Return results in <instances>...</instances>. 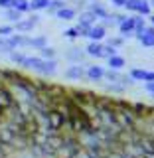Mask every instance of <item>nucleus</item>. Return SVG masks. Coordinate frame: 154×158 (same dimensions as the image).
<instances>
[{"label":"nucleus","instance_id":"1","mask_svg":"<svg viewBox=\"0 0 154 158\" xmlns=\"http://www.w3.org/2000/svg\"><path fill=\"white\" fill-rule=\"evenodd\" d=\"M125 8L131 10V12L142 14V16H148V14H150V4H148L146 0H127Z\"/></svg>","mask_w":154,"mask_h":158},{"label":"nucleus","instance_id":"2","mask_svg":"<svg viewBox=\"0 0 154 158\" xmlns=\"http://www.w3.org/2000/svg\"><path fill=\"white\" fill-rule=\"evenodd\" d=\"M34 71L42 73V75H53V73L57 71V63H56V59H42L40 65L34 69Z\"/></svg>","mask_w":154,"mask_h":158},{"label":"nucleus","instance_id":"3","mask_svg":"<svg viewBox=\"0 0 154 158\" xmlns=\"http://www.w3.org/2000/svg\"><path fill=\"white\" fill-rule=\"evenodd\" d=\"M119 30H121L123 38H132L135 36V16H127L119 24Z\"/></svg>","mask_w":154,"mask_h":158},{"label":"nucleus","instance_id":"4","mask_svg":"<svg viewBox=\"0 0 154 158\" xmlns=\"http://www.w3.org/2000/svg\"><path fill=\"white\" fill-rule=\"evenodd\" d=\"M105 36H107V30L103 28L101 24H95V26H91V28H89V32H87V38L91 40V42H101Z\"/></svg>","mask_w":154,"mask_h":158},{"label":"nucleus","instance_id":"5","mask_svg":"<svg viewBox=\"0 0 154 158\" xmlns=\"http://www.w3.org/2000/svg\"><path fill=\"white\" fill-rule=\"evenodd\" d=\"M103 75H105V69H103L101 65H89L87 71H85V77L89 79V81H101Z\"/></svg>","mask_w":154,"mask_h":158},{"label":"nucleus","instance_id":"6","mask_svg":"<svg viewBox=\"0 0 154 158\" xmlns=\"http://www.w3.org/2000/svg\"><path fill=\"white\" fill-rule=\"evenodd\" d=\"M131 77L135 81H154V71H146V69H132Z\"/></svg>","mask_w":154,"mask_h":158},{"label":"nucleus","instance_id":"7","mask_svg":"<svg viewBox=\"0 0 154 158\" xmlns=\"http://www.w3.org/2000/svg\"><path fill=\"white\" fill-rule=\"evenodd\" d=\"M65 77L67 79H73V81H81V79L85 77V69H83L81 65H71L65 71Z\"/></svg>","mask_w":154,"mask_h":158},{"label":"nucleus","instance_id":"8","mask_svg":"<svg viewBox=\"0 0 154 158\" xmlns=\"http://www.w3.org/2000/svg\"><path fill=\"white\" fill-rule=\"evenodd\" d=\"M56 16L59 20H73V18L77 16V10L71 8V6H63V8H59L57 12H56Z\"/></svg>","mask_w":154,"mask_h":158},{"label":"nucleus","instance_id":"9","mask_svg":"<svg viewBox=\"0 0 154 158\" xmlns=\"http://www.w3.org/2000/svg\"><path fill=\"white\" fill-rule=\"evenodd\" d=\"M85 49H87L85 53L91 57H103V44L101 42H91Z\"/></svg>","mask_w":154,"mask_h":158},{"label":"nucleus","instance_id":"10","mask_svg":"<svg viewBox=\"0 0 154 158\" xmlns=\"http://www.w3.org/2000/svg\"><path fill=\"white\" fill-rule=\"evenodd\" d=\"M136 36V40L142 44L144 48H154V34H146L144 30L142 32H138V34H135Z\"/></svg>","mask_w":154,"mask_h":158},{"label":"nucleus","instance_id":"11","mask_svg":"<svg viewBox=\"0 0 154 158\" xmlns=\"http://www.w3.org/2000/svg\"><path fill=\"white\" fill-rule=\"evenodd\" d=\"M87 10H91V12L93 14H95V16L97 18H107L109 16V12H107V8L105 6H103V4L101 2H93V4H89V6H87Z\"/></svg>","mask_w":154,"mask_h":158},{"label":"nucleus","instance_id":"12","mask_svg":"<svg viewBox=\"0 0 154 158\" xmlns=\"http://www.w3.org/2000/svg\"><path fill=\"white\" fill-rule=\"evenodd\" d=\"M107 61H109V69H115V71H121V69L127 65L125 57H121V56H113V57H109Z\"/></svg>","mask_w":154,"mask_h":158},{"label":"nucleus","instance_id":"13","mask_svg":"<svg viewBox=\"0 0 154 158\" xmlns=\"http://www.w3.org/2000/svg\"><path fill=\"white\" fill-rule=\"evenodd\" d=\"M97 20H99V18L91 12V10H85L83 14H79V22H81V24H87V26H95Z\"/></svg>","mask_w":154,"mask_h":158},{"label":"nucleus","instance_id":"14","mask_svg":"<svg viewBox=\"0 0 154 158\" xmlns=\"http://www.w3.org/2000/svg\"><path fill=\"white\" fill-rule=\"evenodd\" d=\"M67 57L71 59V61H75V65H79V63L85 59V53H83L81 49H77V48H71V49L67 52Z\"/></svg>","mask_w":154,"mask_h":158},{"label":"nucleus","instance_id":"15","mask_svg":"<svg viewBox=\"0 0 154 158\" xmlns=\"http://www.w3.org/2000/svg\"><path fill=\"white\" fill-rule=\"evenodd\" d=\"M52 0H30V12H38V10H48Z\"/></svg>","mask_w":154,"mask_h":158},{"label":"nucleus","instance_id":"16","mask_svg":"<svg viewBox=\"0 0 154 158\" xmlns=\"http://www.w3.org/2000/svg\"><path fill=\"white\" fill-rule=\"evenodd\" d=\"M12 8L18 10L20 14L30 12V0H12Z\"/></svg>","mask_w":154,"mask_h":158},{"label":"nucleus","instance_id":"17","mask_svg":"<svg viewBox=\"0 0 154 158\" xmlns=\"http://www.w3.org/2000/svg\"><path fill=\"white\" fill-rule=\"evenodd\" d=\"M46 46H48V40L44 38V36L30 38V42H28V48H38V49H42V48H46Z\"/></svg>","mask_w":154,"mask_h":158},{"label":"nucleus","instance_id":"18","mask_svg":"<svg viewBox=\"0 0 154 158\" xmlns=\"http://www.w3.org/2000/svg\"><path fill=\"white\" fill-rule=\"evenodd\" d=\"M40 61H42V57H30V56H26L24 61H22V65L28 67V69H36L40 65Z\"/></svg>","mask_w":154,"mask_h":158},{"label":"nucleus","instance_id":"19","mask_svg":"<svg viewBox=\"0 0 154 158\" xmlns=\"http://www.w3.org/2000/svg\"><path fill=\"white\" fill-rule=\"evenodd\" d=\"M16 30L18 32H32L34 24L30 22V20H20V22H16Z\"/></svg>","mask_w":154,"mask_h":158},{"label":"nucleus","instance_id":"20","mask_svg":"<svg viewBox=\"0 0 154 158\" xmlns=\"http://www.w3.org/2000/svg\"><path fill=\"white\" fill-rule=\"evenodd\" d=\"M40 57H42V59H56V49L49 48V46L42 48V49H40Z\"/></svg>","mask_w":154,"mask_h":158},{"label":"nucleus","instance_id":"21","mask_svg":"<svg viewBox=\"0 0 154 158\" xmlns=\"http://www.w3.org/2000/svg\"><path fill=\"white\" fill-rule=\"evenodd\" d=\"M103 79H107V81H111V83H119V79H121V73L115 71V69H107L105 75H103Z\"/></svg>","mask_w":154,"mask_h":158},{"label":"nucleus","instance_id":"22","mask_svg":"<svg viewBox=\"0 0 154 158\" xmlns=\"http://www.w3.org/2000/svg\"><path fill=\"white\" fill-rule=\"evenodd\" d=\"M6 18L10 20V22L16 24V22H20V20H22V14H20L18 10H14V8H8V10H6Z\"/></svg>","mask_w":154,"mask_h":158},{"label":"nucleus","instance_id":"23","mask_svg":"<svg viewBox=\"0 0 154 158\" xmlns=\"http://www.w3.org/2000/svg\"><path fill=\"white\" fill-rule=\"evenodd\" d=\"M63 36L69 38V40H77V38H81V36H79V30H77L75 26H73V28H67L65 32H63Z\"/></svg>","mask_w":154,"mask_h":158},{"label":"nucleus","instance_id":"24","mask_svg":"<svg viewBox=\"0 0 154 158\" xmlns=\"http://www.w3.org/2000/svg\"><path fill=\"white\" fill-rule=\"evenodd\" d=\"M8 56H10V59H12L14 63H18V65H22L24 57H26V56H24V53H20V52H10Z\"/></svg>","mask_w":154,"mask_h":158},{"label":"nucleus","instance_id":"25","mask_svg":"<svg viewBox=\"0 0 154 158\" xmlns=\"http://www.w3.org/2000/svg\"><path fill=\"white\" fill-rule=\"evenodd\" d=\"M113 56H119L117 53V48H113V46H103V57H113Z\"/></svg>","mask_w":154,"mask_h":158},{"label":"nucleus","instance_id":"26","mask_svg":"<svg viewBox=\"0 0 154 158\" xmlns=\"http://www.w3.org/2000/svg\"><path fill=\"white\" fill-rule=\"evenodd\" d=\"M14 34V26H0V38H8Z\"/></svg>","mask_w":154,"mask_h":158},{"label":"nucleus","instance_id":"27","mask_svg":"<svg viewBox=\"0 0 154 158\" xmlns=\"http://www.w3.org/2000/svg\"><path fill=\"white\" fill-rule=\"evenodd\" d=\"M109 91H115V93H123L125 91V87L121 85V83H111V85H107Z\"/></svg>","mask_w":154,"mask_h":158},{"label":"nucleus","instance_id":"28","mask_svg":"<svg viewBox=\"0 0 154 158\" xmlns=\"http://www.w3.org/2000/svg\"><path fill=\"white\" fill-rule=\"evenodd\" d=\"M107 46H113V48L123 46V38H109V44H107Z\"/></svg>","mask_w":154,"mask_h":158},{"label":"nucleus","instance_id":"29","mask_svg":"<svg viewBox=\"0 0 154 158\" xmlns=\"http://www.w3.org/2000/svg\"><path fill=\"white\" fill-rule=\"evenodd\" d=\"M0 8H4V10L12 8V0H0Z\"/></svg>","mask_w":154,"mask_h":158},{"label":"nucleus","instance_id":"30","mask_svg":"<svg viewBox=\"0 0 154 158\" xmlns=\"http://www.w3.org/2000/svg\"><path fill=\"white\" fill-rule=\"evenodd\" d=\"M28 20H30V22L34 24V26H36V24H40V16H38V14H32V16H30Z\"/></svg>","mask_w":154,"mask_h":158},{"label":"nucleus","instance_id":"31","mask_svg":"<svg viewBox=\"0 0 154 158\" xmlns=\"http://www.w3.org/2000/svg\"><path fill=\"white\" fill-rule=\"evenodd\" d=\"M111 2L115 4V6H119V8H123V6H125V4H127V0H111Z\"/></svg>","mask_w":154,"mask_h":158},{"label":"nucleus","instance_id":"32","mask_svg":"<svg viewBox=\"0 0 154 158\" xmlns=\"http://www.w3.org/2000/svg\"><path fill=\"white\" fill-rule=\"evenodd\" d=\"M146 89H148L150 93H154V81H148V83H146Z\"/></svg>","mask_w":154,"mask_h":158},{"label":"nucleus","instance_id":"33","mask_svg":"<svg viewBox=\"0 0 154 158\" xmlns=\"http://www.w3.org/2000/svg\"><path fill=\"white\" fill-rule=\"evenodd\" d=\"M150 24H152V28H154V16H150Z\"/></svg>","mask_w":154,"mask_h":158},{"label":"nucleus","instance_id":"34","mask_svg":"<svg viewBox=\"0 0 154 158\" xmlns=\"http://www.w3.org/2000/svg\"><path fill=\"white\" fill-rule=\"evenodd\" d=\"M150 6H154V0H150Z\"/></svg>","mask_w":154,"mask_h":158}]
</instances>
